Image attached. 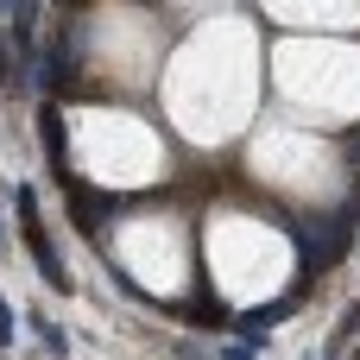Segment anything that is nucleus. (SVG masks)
I'll list each match as a JSON object with an SVG mask.
<instances>
[{"instance_id": "f257e3e1", "label": "nucleus", "mask_w": 360, "mask_h": 360, "mask_svg": "<svg viewBox=\"0 0 360 360\" xmlns=\"http://www.w3.org/2000/svg\"><path fill=\"white\" fill-rule=\"evenodd\" d=\"M32 329H38V342L51 348V360H63V354H70V342H63V329H57V323H44V316H38Z\"/></svg>"}, {"instance_id": "f03ea898", "label": "nucleus", "mask_w": 360, "mask_h": 360, "mask_svg": "<svg viewBox=\"0 0 360 360\" xmlns=\"http://www.w3.org/2000/svg\"><path fill=\"white\" fill-rule=\"evenodd\" d=\"M221 360H259V342H228Z\"/></svg>"}, {"instance_id": "7ed1b4c3", "label": "nucleus", "mask_w": 360, "mask_h": 360, "mask_svg": "<svg viewBox=\"0 0 360 360\" xmlns=\"http://www.w3.org/2000/svg\"><path fill=\"white\" fill-rule=\"evenodd\" d=\"M13 57H19V51H13V38H6V32H0V82H6V76H13Z\"/></svg>"}, {"instance_id": "20e7f679", "label": "nucleus", "mask_w": 360, "mask_h": 360, "mask_svg": "<svg viewBox=\"0 0 360 360\" xmlns=\"http://www.w3.org/2000/svg\"><path fill=\"white\" fill-rule=\"evenodd\" d=\"M6 348H13V310L0 304V354H6Z\"/></svg>"}, {"instance_id": "39448f33", "label": "nucleus", "mask_w": 360, "mask_h": 360, "mask_svg": "<svg viewBox=\"0 0 360 360\" xmlns=\"http://www.w3.org/2000/svg\"><path fill=\"white\" fill-rule=\"evenodd\" d=\"M0 240H6V221H0Z\"/></svg>"}]
</instances>
